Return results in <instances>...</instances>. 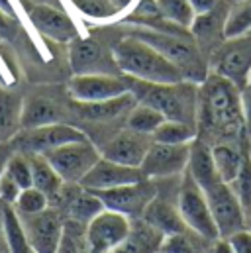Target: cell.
<instances>
[{"label": "cell", "mask_w": 251, "mask_h": 253, "mask_svg": "<svg viewBox=\"0 0 251 253\" xmlns=\"http://www.w3.org/2000/svg\"><path fill=\"white\" fill-rule=\"evenodd\" d=\"M198 137L206 143H246V122L242 112V88L232 81L208 73L198 86L196 110Z\"/></svg>", "instance_id": "cell-1"}, {"label": "cell", "mask_w": 251, "mask_h": 253, "mask_svg": "<svg viewBox=\"0 0 251 253\" xmlns=\"http://www.w3.org/2000/svg\"><path fill=\"white\" fill-rule=\"evenodd\" d=\"M127 90L137 102L147 104L161 112L165 120H177L196 126L198 110V86L190 81L179 83H145L131 77H124Z\"/></svg>", "instance_id": "cell-2"}, {"label": "cell", "mask_w": 251, "mask_h": 253, "mask_svg": "<svg viewBox=\"0 0 251 253\" xmlns=\"http://www.w3.org/2000/svg\"><path fill=\"white\" fill-rule=\"evenodd\" d=\"M126 34L155 47L163 57H167L181 71L185 81L200 84L210 73L208 57L200 51V47L196 45L190 34H167V32H159L153 28L137 26V24L127 26Z\"/></svg>", "instance_id": "cell-3"}, {"label": "cell", "mask_w": 251, "mask_h": 253, "mask_svg": "<svg viewBox=\"0 0 251 253\" xmlns=\"http://www.w3.org/2000/svg\"><path fill=\"white\" fill-rule=\"evenodd\" d=\"M112 53L120 73L124 77H131L145 83H179L185 81L181 71L163 57L155 47L149 43L133 38L122 36L114 45Z\"/></svg>", "instance_id": "cell-4"}, {"label": "cell", "mask_w": 251, "mask_h": 253, "mask_svg": "<svg viewBox=\"0 0 251 253\" xmlns=\"http://www.w3.org/2000/svg\"><path fill=\"white\" fill-rule=\"evenodd\" d=\"M177 206H179V212L190 232H194L196 236H200L206 242H214L220 238L216 222H214L210 206H208V200H206V194L198 187V183L190 177L187 169L183 173V181L179 187Z\"/></svg>", "instance_id": "cell-5"}, {"label": "cell", "mask_w": 251, "mask_h": 253, "mask_svg": "<svg viewBox=\"0 0 251 253\" xmlns=\"http://www.w3.org/2000/svg\"><path fill=\"white\" fill-rule=\"evenodd\" d=\"M210 71L232 81L238 88L250 84L251 77V34L228 38L208 57Z\"/></svg>", "instance_id": "cell-6"}, {"label": "cell", "mask_w": 251, "mask_h": 253, "mask_svg": "<svg viewBox=\"0 0 251 253\" xmlns=\"http://www.w3.org/2000/svg\"><path fill=\"white\" fill-rule=\"evenodd\" d=\"M43 157L51 163V167L57 171L63 183H81L83 177L100 159V149L86 137L51 149L43 153Z\"/></svg>", "instance_id": "cell-7"}, {"label": "cell", "mask_w": 251, "mask_h": 253, "mask_svg": "<svg viewBox=\"0 0 251 253\" xmlns=\"http://www.w3.org/2000/svg\"><path fill=\"white\" fill-rule=\"evenodd\" d=\"M212 218L216 222L220 238H230L242 230H248V218L246 212L236 196L232 187L224 181L208 187L204 190Z\"/></svg>", "instance_id": "cell-8"}, {"label": "cell", "mask_w": 251, "mask_h": 253, "mask_svg": "<svg viewBox=\"0 0 251 253\" xmlns=\"http://www.w3.org/2000/svg\"><path fill=\"white\" fill-rule=\"evenodd\" d=\"M81 139H86V133H83L79 127L57 122V124L32 127V129H24L22 133H16L12 147L14 151H20L26 155H32V153L43 155L65 143L81 141Z\"/></svg>", "instance_id": "cell-9"}, {"label": "cell", "mask_w": 251, "mask_h": 253, "mask_svg": "<svg viewBox=\"0 0 251 253\" xmlns=\"http://www.w3.org/2000/svg\"><path fill=\"white\" fill-rule=\"evenodd\" d=\"M129 228L131 220L127 216L104 208L84 228V253H110L124 242L126 236L129 234Z\"/></svg>", "instance_id": "cell-10"}, {"label": "cell", "mask_w": 251, "mask_h": 253, "mask_svg": "<svg viewBox=\"0 0 251 253\" xmlns=\"http://www.w3.org/2000/svg\"><path fill=\"white\" fill-rule=\"evenodd\" d=\"M92 192L102 200L104 208L120 212L129 220H135L143 216L145 208L157 196L159 189L153 183V179H143L131 185H122L108 190H92Z\"/></svg>", "instance_id": "cell-11"}, {"label": "cell", "mask_w": 251, "mask_h": 253, "mask_svg": "<svg viewBox=\"0 0 251 253\" xmlns=\"http://www.w3.org/2000/svg\"><path fill=\"white\" fill-rule=\"evenodd\" d=\"M69 63L75 75H122L112 49L96 38H77L71 42Z\"/></svg>", "instance_id": "cell-12"}, {"label": "cell", "mask_w": 251, "mask_h": 253, "mask_svg": "<svg viewBox=\"0 0 251 253\" xmlns=\"http://www.w3.org/2000/svg\"><path fill=\"white\" fill-rule=\"evenodd\" d=\"M26 240L36 253H55L63 238L65 222L57 208H45L38 214H18Z\"/></svg>", "instance_id": "cell-13"}, {"label": "cell", "mask_w": 251, "mask_h": 253, "mask_svg": "<svg viewBox=\"0 0 251 253\" xmlns=\"http://www.w3.org/2000/svg\"><path fill=\"white\" fill-rule=\"evenodd\" d=\"M188 153H190V143L171 145V143L153 141L141 163V171L147 179L179 177L187 169Z\"/></svg>", "instance_id": "cell-14"}, {"label": "cell", "mask_w": 251, "mask_h": 253, "mask_svg": "<svg viewBox=\"0 0 251 253\" xmlns=\"http://www.w3.org/2000/svg\"><path fill=\"white\" fill-rule=\"evenodd\" d=\"M126 92L129 90L124 75H75L69 81V94L75 102H102Z\"/></svg>", "instance_id": "cell-15"}, {"label": "cell", "mask_w": 251, "mask_h": 253, "mask_svg": "<svg viewBox=\"0 0 251 253\" xmlns=\"http://www.w3.org/2000/svg\"><path fill=\"white\" fill-rule=\"evenodd\" d=\"M151 143H153L151 135L126 127L100 147V155L127 167H141Z\"/></svg>", "instance_id": "cell-16"}, {"label": "cell", "mask_w": 251, "mask_h": 253, "mask_svg": "<svg viewBox=\"0 0 251 253\" xmlns=\"http://www.w3.org/2000/svg\"><path fill=\"white\" fill-rule=\"evenodd\" d=\"M143 179H147V177L143 175L141 167H127V165L110 161L100 155V159L83 177V181L79 185L88 190H108L122 187V185H131V183H137Z\"/></svg>", "instance_id": "cell-17"}, {"label": "cell", "mask_w": 251, "mask_h": 253, "mask_svg": "<svg viewBox=\"0 0 251 253\" xmlns=\"http://www.w3.org/2000/svg\"><path fill=\"white\" fill-rule=\"evenodd\" d=\"M230 6L228 2L220 4L218 8L204 12V14H196L192 24H190V36L196 42V45L200 47V51L204 55H212L226 40V18H228Z\"/></svg>", "instance_id": "cell-18"}, {"label": "cell", "mask_w": 251, "mask_h": 253, "mask_svg": "<svg viewBox=\"0 0 251 253\" xmlns=\"http://www.w3.org/2000/svg\"><path fill=\"white\" fill-rule=\"evenodd\" d=\"M28 18L42 36H45L53 42L71 43L73 40L79 38L77 24L71 20V16H67L59 8L45 6V4H36V6L28 8Z\"/></svg>", "instance_id": "cell-19"}, {"label": "cell", "mask_w": 251, "mask_h": 253, "mask_svg": "<svg viewBox=\"0 0 251 253\" xmlns=\"http://www.w3.org/2000/svg\"><path fill=\"white\" fill-rule=\"evenodd\" d=\"M53 204L63 206L69 222H77L83 226H86L96 214L104 210L102 200L92 190L81 187L79 183H65Z\"/></svg>", "instance_id": "cell-20"}, {"label": "cell", "mask_w": 251, "mask_h": 253, "mask_svg": "<svg viewBox=\"0 0 251 253\" xmlns=\"http://www.w3.org/2000/svg\"><path fill=\"white\" fill-rule=\"evenodd\" d=\"M141 218L147 224H151L155 230H159L163 236H171V234H179V232L188 230L181 212H179V206L173 204L171 200H167L165 196H161L159 192L149 202V206L145 208Z\"/></svg>", "instance_id": "cell-21"}, {"label": "cell", "mask_w": 251, "mask_h": 253, "mask_svg": "<svg viewBox=\"0 0 251 253\" xmlns=\"http://www.w3.org/2000/svg\"><path fill=\"white\" fill-rule=\"evenodd\" d=\"M187 171L190 173V177L198 183V187L202 190H206L208 187H212V185H216V183L222 181L220 175H218V171H216V165H214L210 143H206L198 135L190 141Z\"/></svg>", "instance_id": "cell-22"}, {"label": "cell", "mask_w": 251, "mask_h": 253, "mask_svg": "<svg viewBox=\"0 0 251 253\" xmlns=\"http://www.w3.org/2000/svg\"><path fill=\"white\" fill-rule=\"evenodd\" d=\"M137 104L131 92H126L118 98L102 100V102H75L77 114L90 122H110L118 118H127L129 110Z\"/></svg>", "instance_id": "cell-23"}, {"label": "cell", "mask_w": 251, "mask_h": 253, "mask_svg": "<svg viewBox=\"0 0 251 253\" xmlns=\"http://www.w3.org/2000/svg\"><path fill=\"white\" fill-rule=\"evenodd\" d=\"M163 238L165 236L143 218H135L131 220V228L126 240L110 253H157Z\"/></svg>", "instance_id": "cell-24"}, {"label": "cell", "mask_w": 251, "mask_h": 253, "mask_svg": "<svg viewBox=\"0 0 251 253\" xmlns=\"http://www.w3.org/2000/svg\"><path fill=\"white\" fill-rule=\"evenodd\" d=\"M57 122H61V110L53 100L43 96H32L22 104L20 124L24 129L57 124Z\"/></svg>", "instance_id": "cell-25"}, {"label": "cell", "mask_w": 251, "mask_h": 253, "mask_svg": "<svg viewBox=\"0 0 251 253\" xmlns=\"http://www.w3.org/2000/svg\"><path fill=\"white\" fill-rule=\"evenodd\" d=\"M210 147H212V157H214V165H216L220 179L230 185L242 169L244 155L248 151L246 143L244 145L242 143H214Z\"/></svg>", "instance_id": "cell-26"}, {"label": "cell", "mask_w": 251, "mask_h": 253, "mask_svg": "<svg viewBox=\"0 0 251 253\" xmlns=\"http://www.w3.org/2000/svg\"><path fill=\"white\" fill-rule=\"evenodd\" d=\"M28 159L32 165V185L49 198V206H51L57 200L63 185H65L63 179L57 175V171L51 167V163L43 155L32 153V155H28Z\"/></svg>", "instance_id": "cell-27"}, {"label": "cell", "mask_w": 251, "mask_h": 253, "mask_svg": "<svg viewBox=\"0 0 251 253\" xmlns=\"http://www.w3.org/2000/svg\"><path fill=\"white\" fill-rule=\"evenodd\" d=\"M88 20H112L120 16L126 8H133L135 0H69Z\"/></svg>", "instance_id": "cell-28"}, {"label": "cell", "mask_w": 251, "mask_h": 253, "mask_svg": "<svg viewBox=\"0 0 251 253\" xmlns=\"http://www.w3.org/2000/svg\"><path fill=\"white\" fill-rule=\"evenodd\" d=\"M22 104L20 96L0 90V145L12 139L22 127Z\"/></svg>", "instance_id": "cell-29"}, {"label": "cell", "mask_w": 251, "mask_h": 253, "mask_svg": "<svg viewBox=\"0 0 251 253\" xmlns=\"http://www.w3.org/2000/svg\"><path fill=\"white\" fill-rule=\"evenodd\" d=\"M163 122H165V116L161 112H157L155 108H151L147 104L137 102L126 118V127L139 131V133H145V135H153V131Z\"/></svg>", "instance_id": "cell-30"}, {"label": "cell", "mask_w": 251, "mask_h": 253, "mask_svg": "<svg viewBox=\"0 0 251 253\" xmlns=\"http://www.w3.org/2000/svg\"><path fill=\"white\" fill-rule=\"evenodd\" d=\"M198 135L196 126H190L185 122H177V120H165L161 126L153 131V141L159 143H171V145H179V143H190L194 137Z\"/></svg>", "instance_id": "cell-31"}, {"label": "cell", "mask_w": 251, "mask_h": 253, "mask_svg": "<svg viewBox=\"0 0 251 253\" xmlns=\"http://www.w3.org/2000/svg\"><path fill=\"white\" fill-rule=\"evenodd\" d=\"M251 32V0L236 2L226 18V40Z\"/></svg>", "instance_id": "cell-32"}, {"label": "cell", "mask_w": 251, "mask_h": 253, "mask_svg": "<svg viewBox=\"0 0 251 253\" xmlns=\"http://www.w3.org/2000/svg\"><path fill=\"white\" fill-rule=\"evenodd\" d=\"M232 190L236 192L244 212H246V218H248V226H250L251 220V153L250 149L246 151L244 155V163H242V169L238 173V177L230 183Z\"/></svg>", "instance_id": "cell-33"}, {"label": "cell", "mask_w": 251, "mask_h": 253, "mask_svg": "<svg viewBox=\"0 0 251 253\" xmlns=\"http://www.w3.org/2000/svg\"><path fill=\"white\" fill-rule=\"evenodd\" d=\"M200 242H206L202 240L200 236H196L194 232H179V234H171V236H165L163 242H161V248L159 252L165 253H204L202 252V246Z\"/></svg>", "instance_id": "cell-34"}, {"label": "cell", "mask_w": 251, "mask_h": 253, "mask_svg": "<svg viewBox=\"0 0 251 253\" xmlns=\"http://www.w3.org/2000/svg\"><path fill=\"white\" fill-rule=\"evenodd\" d=\"M157 4H159L163 18H167L169 22L190 32V24L194 20V10L188 0H157Z\"/></svg>", "instance_id": "cell-35"}, {"label": "cell", "mask_w": 251, "mask_h": 253, "mask_svg": "<svg viewBox=\"0 0 251 253\" xmlns=\"http://www.w3.org/2000/svg\"><path fill=\"white\" fill-rule=\"evenodd\" d=\"M12 206L18 214H38V212L49 208V198L40 189L30 187V189H24L20 192V196L16 198V202Z\"/></svg>", "instance_id": "cell-36"}, {"label": "cell", "mask_w": 251, "mask_h": 253, "mask_svg": "<svg viewBox=\"0 0 251 253\" xmlns=\"http://www.w3.org/2000/svg\"><path fill=\"white\" fill-rule=\"evenodd\" d=\"M84 228L86 226L77 222H65L63 238L55 253H84V248H86Z\"/></svg>", "instance_id": "cell-37"}, {"label": "cell", "mask_w": 251, "mask_h": 253, "mask_svg": "<svg viewBox=\"0 0 251 253\" xmlns=\"http://www.w3.org/2000/svg\"><path fill=\"white\" fill-rule=\"evenodd\" d=\"M6 173L20 185V189H30L34 187L32 185V165H30V159L26 153H12L8 163H6Z\"/></svg>", "instance_id": "cell-38"}, {"label": "cell", "mask_w": 251, "mask_h": 253, "mask_svg": "<svg viewBox=\"0 0 251 253\" xmlns=\"http://www.w3.org/2000/svg\"><path fill=\"white\" fill-rule=\"evenodd\" d=\"M20 185L6 173V169H4V173L0 175V200L2 202H6V204H14L16 202V198L20 196Z\"/></svg>", "instance_id": "cell-39"}, {"label": "cell", "mask_w": 251, "mask_h": 253, "mask_svg": "<svg viewBox=\"0 0 251 253\" xmlns=\"http://www.w3.org/2000/svg\"><path fill=\"white\" fill-rule=\"evenodd\" d=\"M234 253H251V230H242L228 238Z\"/></svg>", "instance_id": "cell-40"}, {"label": "cell", "mask_w": 251, "mask_h": 253, "mask_svg": "<svg viewBox=\"0 0 251 253\" xmlns=\"http://www.w3.org/2000/svg\"><path fill=\"white\" fill-rule=\"evenodd\" d=\"M16 30H18V22L12 20L4 10H0V38L12 40L16 36Z\"/></svg>", "instance_id": "cell-41"}, {"label": "cell", "mask_w": 251, "mask_h": 253, "mask_svg": "<svg viewBox=\"0 0 251 253\" xmlns=\"http://www.w3.org/2000/svg\"><path fill=\"white\" fill-rule=\"evenodd\" d=\"M242 112H244L246 131L248 135H251V83L242 88Z\"/></svg>", "instance_id": "cell-42"}, {"label": "cell", "mask_w": 251, "mask_h": 253, "mask_svg": "<svg viewBox=\"0 0 251 253\" xmlns=\"http://www.w3.org/2000/svg\"><path fill=\"white\" fill-rule=\"evenodd\" d=\"M188 2H190L192 10H194V16H196V14L210 12V10L218 8L220 4H224V2H228V0H188Z\"/></svg>", "instance_id": "cell-43"}, {"label": "cell", "mask_w": 251, "mask_h": 253, "mask_svg": "<svg viewBox=\"0 0 251 253\" xmlns=\"http://www.w3.org/2000/svg\"><path fill=\"white\" fill-rule=\"evenodd\" d=\"M0 253H10L8 240H6V228H4V202L0 200Z\"/></svg>", "instance_id": "cell-44"}, {"label": "cell", "mask_w": 251, "mask_h": 253, "mask_svg": "<svg viewBox=\"0 0 251 253\" xmlns=\"http://www.w3.org/2000/svg\"><path fill=\"white\" fill-rule=\"evenodd\" d=\"M212 253H234V248L228 238H218L212 242Z\"/></svg>", "instance_id": "cell-45"}, {"label": "cell", "mask_w": 251, "mask_h": 253, "mask_svg": "<svg viewBox=\"0 0 251 253\" xmlns=\"http://www.w3.org/2000/svg\"><path fill=\"white\" fill-rule=\"evenodd\" d=\"M228 2H232V4H236V2H242V0H228Z\"/></svg>", "instance_id": "cell-46"}, {"label": "cell", "mask_w": 251, "mask_h": 253, "mask_svg": "<svg viewBox=\"0 0 251 253\" xmlns=\"http://www.w3.org/2000/svg\"><path fill=\"white\" fill-rule=\"evenodd\" d=\"M248 230H251V220H250V226H248Z\"/></svg>", "instance_id": "cell-47"}, {"label": "cell", "mask_w": 251, "mask_h": 253, "mask_svg": "<svg viewBox=\"0 0 251 253\" xmlns=\"http://www.w3.org/2000/svg\"><path fill=\"white\" fill-rule=\"evenodd\" d=\"M30 253H36V252H34V250H32V252H30Z\"/></svg>", "instance_id": "cell-48"}, {"label": "cell", "mask_w": 251, "mask_h": 253, "mask_svg": "<svg viewBox=\"0 0 251 253\" xmlns=\"http://www.w3.org/2000/svg\"><path fill=\"white\" fill-rule=\"evenodd\" d=\"M157 253H165V252H157Z\"/></svg>", "instance_id": "cell-49"}, {"label": "cell", "mask_w": 251, "mask_h": 253, "mask_svg": "<svg viewBox=\"0 0 251 253\" xmlns=\"http://www.w3.org/2000/svg\"><path fill=\"white\" fill-rule=\"evenodd\" d=\"M250 83H251V77H250Z\"/></svg>", "instance_id": "cell-50"}, {"label": "cell", "mask_w": 251, "mask_h": 253, "mask_svg": "<svg viewBox=\"0 0 251 253\" xmlns=\"http://www.w3.org/2000/svg\"><path fill=\"white\" fill-rule=\"evenodd\" d=\"M250 34H251V32H250Z\"/></svg>", "instance_id": "cell-51"}]
</instances>
